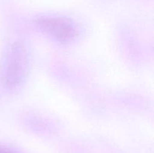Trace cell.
I'll list each match as a JSON object with an SVG mask.
<instances>
[{
    "mask_svg": "<svg viewBox=\"0 0 154 153\" xmlns=\"http://www.w3.org/2000/svg\"><path fill=\"white\" fill-rule=\"evenodd\" d=\"M30 65V52L21 40L11 45L2 70L3 83L9 89H16L25 81Z\"/></svg>",
    "mask_w": 154,
    "mask_h": 153,
    "instance_id": "6da1fadb",
    "label": "cell"
},
{
    "mask_svg": "<svg viewBox=\"0 0 154 153\" xmlns=\"http://www.w3.org/2000/svg\"><path fill=\"white\" fill-rule=\"evenodd\" d=\"M35 24L41 31L61 43H70L79 35L75 22L66 16H41L35 20Z\"/></svg>",
    "mask_w": 154,
    "mask_h": 153,
    "instance_id": "7a4b0ae2",
    "label": "cell"
},
{
    "mask_svg": "<svg viewBox=\"0 0 154 153\" xmlns=\"http://www.w3.org/2000/svg\"><path fill=\"white\" fill-rule=\"evenodd\" d=\"M0 153H4V152H2V151H0Z\"/></svg>",
    "mask_w": 154,
    "mask_h": 153,
    "instance_id": "3957f363",
    "label": "cell"
}]
</instances>
